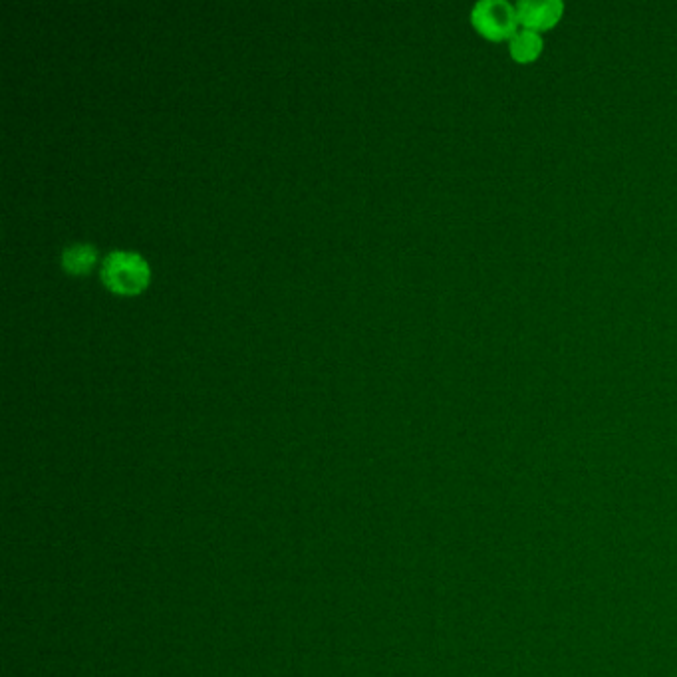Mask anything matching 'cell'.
<instances>
[{
  "label": "cell",
  "mask_w": 677,
  "mask_h": 677,
  "mask_svg": "<svg viewBox=\"0 0 677 677\" xmlns=\"http://www.w3.org/2000/svg\"><path fill=\"white\" fill-rule=\"evenodd\" d=\"M473 28L491 42L511 40L521 28L517 6L509 0H479L471 8Z\"/></svg>",
  "instance_id": "6da1fadb"
},
{
  "label": "cell",
  "mask_w": 677,
  "mask_h": 677,
  "mask_svg": "<svg viewBox=\"0 0 677 677\" xmlns=\"http://www.w3.org/2000/svg\"><path fill=\"white\" fill-rule=\"evenodd\" d=\"M104 284L118 294H136L149 282V265L132 251H114L102 263Z\"/></svg>",
  "instance_id": "7a4b0ae2"
},
{
  "label": "cell",
  "mask_w": 677,
  "mask_h": 677,
  "mask_svg": "<svg viewBox=\"0 0 677 677\" xmlns=\"http://www.w3.org/2000/svg\"><path fill=\"white\" fill-rule=\"evenodd\" d=\"M515 6L519 14V24L537 32L554 28L564 14L562 0H521Z\"/></svg>",
  "instance_id": "3957f363"
},
{
  "label": "cell",
  "mask_w": 677,
  "mask_h": 677,
  "mask_svg": "<svg viewBox=\"0 0 677 677\" xmlns=\"http://www.w3.org/2000/svg\"><path fill=\"white\" fill-rule=\"evenodd\" d=\"M544 50L542 32L521 26L509 40V54L517 64H533Z\"/></svg>",
  "instance_id": "277c9868"
},
{
  "label": "cell",
  "mask_w": 677,
  "mask_h": 677,
  "mask_svg": "<svg viewBox=\"0 0 677 677\" xmlns=\"http://www.w3.org/2000/svg\"><path fill=\"white\" fill-rule=\"evenodd\" d=\"M96 261L98 251L88 243H74L62 251V267L70 274H88Z\"/></svg>",
  "instance_id": "5b68a950"
}]
</instances>
